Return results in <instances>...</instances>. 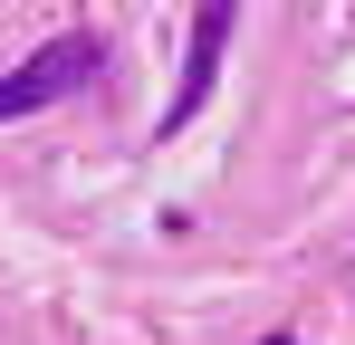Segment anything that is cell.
I'll return each instance as SVG.
<instances>
[{"instance_id":"cell-1","label":"cell","mask_w":355,"mask_h":345,"mask_svg":"<svg viewBox=\"0 0 355 345\" xmlns=\"http://www.w3.org/2000/svg\"><path fill=\"white\" fill-rule=\"evenodd\" d=\"M87 77H96V39H49L39 57H19L0 77V115H29L49 96H67V87H87Z\"/></svg>"},{"instance_id":"cell-2","label":"cell","mask_w":355,"mask_h":345,"mask_svg":"<svg viewBox=\"0 0 355 345\" xmlns=\"http://www.w3.org/2000/svg\"><path fill=\"white\" fill-rule=\"evenodd\" d=\"M221 39H231V10H202V29H192V67H182V96L164 106V125H182V115L202 106V87H211V57H221Z\"/></svg>"},{"instance_id":"cell-3","label":"cell","mask_w":355,"mask_h":345,"mask_svg":"<svg viewBox=\"0 0 355 345\" xmlns=\"http://www.w3.org/2000/svg\"><path fill=\"white\" fill-rule=\"evenodd\" d=\"M269 345H288V336H269Z\"/></svg>"}]
</instances>
